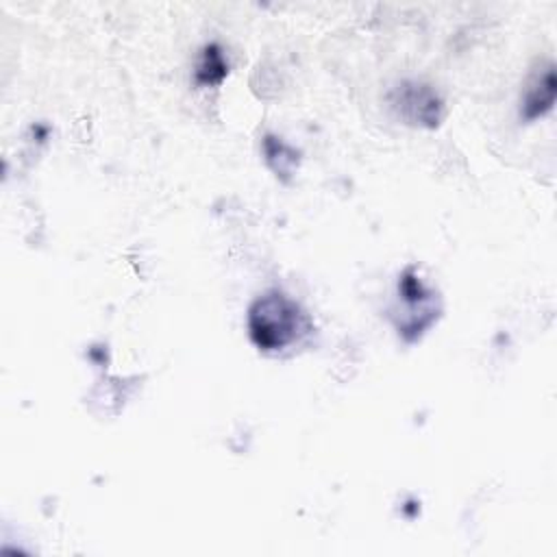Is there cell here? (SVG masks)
<instances>
[{
  "label": "cell",
  "mask_w": 557,
  "mask_h": 557,
  "mask_svg": "<svg viewBox=\"0 0 557 557\" xmlns=\"http://www.w3.org/2000/svg\"><path fill=\"white\" fill-rule=\"evenodd\" d=\"M398 294L403 298V302L407 305V318L403 322L396 324L398 333L403 335V339L413 342L418 339L437 318V309H435V296L433 292L418 278L416 268L407 265L405 272L400 274L398 281Z\"/></svg>",
  "instance_id": "2"
},
{
  "label": "cell",
  "mask_w": 557,
  "mask_h": 557,
  "mask_svg": "<svg viewBox=\"0 0 557 557\" xmlns=\"http://www.w3.org/2000/svg\"><path fill=\"white\" fill-rule=\"evenodd\" d=\"M248 335L263 352H278L294 344L307 329V318L296 300L281 289H268L248 307Z\"/></svg>",
  "instance_id": "1"
},
{
  "label": "cell",
  "mask_w": 557,
  "mask_h": 557,
  "mask_svg": "<svg viewBox=\"0 0 557 557\" xmlns=\"http://www.w3.org/2000/svg\"><path fill=\"white\" fill-rule=\"evenodd\" d=\"M263 154H265V163L270 165V170L281 181L287 183L298 165V152L292 146H287L281 137L265 135L263 137Z\"/></svg>",
  "instance_id": "5"
},
{
  "label": "cell",
  "mask_w": 557,
  "mask_h": 557,
  "mask_svg": "<svg viewBox=\"0 0 557 557\" xmlns=\"http://www.w3.org/2000/svg\"><path fill=\"white\" fill-rule=\"evenodd\" d=\"M228 72V63L218 44H207L200 52L196 65V83L198 85H218Z\"/></svg>",
  "instance_id": "6"
},
{
  "label": "cell",
  "mask_w": 557,
  "mask_h": 557,
  "mask_svg": "<svg viewBox=\"0 0 557 557\" xmlns=\"http://www.w3.org/2000/svg\"><path fill=\"white\" fill-rule=\"evenodd\" d=\"M392 104L407 124H416V126L433 128L440 124L444 115L440 96L429 85H422L416 81H407L398 85L392 94Z\"/></svg>",
  "instance_id": "3"
},
{
  "label": "cell",
  "mask_w": 557,
  "mask_h": 557,
  "mask_svg": "<svg viewBox=\"0 0 557 557\" xmlns=\"http://www.w3.org/2000/svg\"><path fill=\"white\" fill-rule=\"evenodd\" d=\"M555 96H557L555 65L546 63L542 70H537L529 78L527 89L522 94V102H520V115L529 122L546 115L555 104Z\"/></svg>",
  "instance_id": "4"
}]
</instances>
